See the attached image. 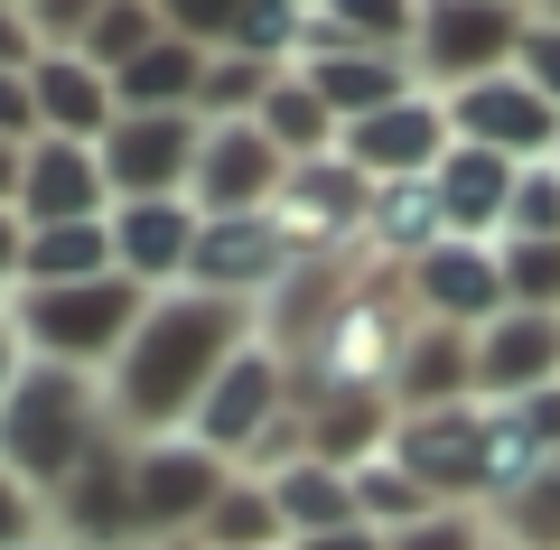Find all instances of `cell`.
<instances>
[{
  "label": "cell",
  "mask_w": 560,
  "mask_h": 550,
  "mask_svg": "<svg viewBox=\"0 0 560 550\" xmlns=\"http://www.w3.org/2000/svg\"><path fill=\"white\" fill-rule=\"evenodd\" d=\"M243 346H253V308H243V299H206V290L150 299V317H140L131 346H121V364L103 374L113 438H131V448L140 438H178Z\"/></svg>",
  "instance_id": "obj_1"
},
{
  "label": "cell",
  "mask_w": 560,
  "mask_h": 550,
  "mask_svg": "<svg viewBox=\"0 0 560 550\" xmlns=\"http://www.w3.org/2000/svg\"><path fill=\"white\" fill-rule=\"evenodd\" d=\"M113 438V411H103V374H75V364H38L28 354L20 393L0 411V467L20 476L28 494L57 504V485L84 467V457Z\"/></svg>",
  "instance_id": "obj_2"
},
{
  "label": "cell",
  "mask_w": 560,
  "mask_h": 550,
  "mask_svg": "<svg viewBox=\"0 0 560 550\" xmlns=\"http://www.w3.org/2000/svg\"><path fill=\"white\" fill-rule=\"evenodd\" d=\"M150 317L140 280H66V290H10V327L38 364H75V374H113L131 327Z\"/></svg>",
  "instance_id": "obj_3"
},
{
  "label": "cell",
  "mask_w": 560,
  "mask_h": 550,
  "mask_svg": "<svg viewBox=\"0 0 560 550\" xmlns=\"http://www.w3.org/2000/svg\"><path fill=\"white\" fill-rule=\"evenodd\" d=\"M290 420H300V374H290V354H280V346H261V336H253V346L215 374V393L197 401L187 438H206L215 457H234V467L253 476Z\"/></svg>",
  "instance_id": "obj_4"
},
{
  "label": "cell",
  "mask_w": 560,
  "mask_h": 550,
  "mask_svg": "<svg viewBox=\"0 0 560 550\" xmlns=\"http://www.w3.org/2000/svg\"><path fill=\"white\" fill-rule=\"evenodd\" d=\"M523 28H533V10H523V0H420L411 75H420V84H440V94L486 84V75H514Z\"/></svg>",
  "instance_id": "obj_5"
},
{
  "label": "cell",
  "mask_w": 560,
  "mask_h": 550,
  "mask_svg": "<svg viewBox=\"0 0 560 550\" xmlns=\"http://www.w3.org/2000/svg\"><path fill=\"white\" fill-rule=\"evenodd\" d=\"M234 457H215L206 438H140L131 448V504H140V541H178L215 513V494L234 485Z\"/></svg>",
  "instance_id": "obj_6"
},
{
  "label": "cell",
  "mask_w": 560,
  "mask_h": 550,
  "mask_svg": "<svg viewBox=\"0 0 560 550\" xmlns=\"http://www.w3.org/2000/svg\"><path fill=\"white\" fill-rule=\"evenodd\" d=\"M280 187H290V159H280V140L261 131V121H206L197 177H187V206H197L206 224L215 215H271Z\"/></svg>",
  "instance_id": "obj_7"
},
{
  "label": "cell",
  "mask_w": 560,
  "mask_h": 550,
  "mask_svg": "<svg viewBox=\"0 0 560 550\" xmlns=\"http://www.w3.org/2000/svg\"><path fill=\"white\" fill-rule=\"evenodd\" d=\"M393 457L401 476H420V485L440 494L448 513L477 504L486 494V401H448V411H401L393 420Z\"/></svg>",
  "instance_id": "obj_8"
},
{
  "label": "cell",
  "mask_w": 560,
  "mask_h": 550,
  "mask_svg": "<svg viewBox=\"0 0 560 550\" xmlns=\"http://www.w3.org/2000/svg\"><path fill=\"white\" fill-rule=\"evenodd\" d=\"M448 103V131L458 140H477V150H504V159H523V168H541V159H560V103L541 94L533 75H486V84H458V94H440Z\"/></svg>",
  "instance_id": "obj_9"
},
{
  "label": "cell",
  "mask_w": 560,
  "mask_h": 550,
  "mask_svg": "<svg viewBox=\"0 0 560 550\" xmlns=\"http://www.w3.org/2000/svg\"><path fill=\"white\" fill-rule=\"evenodd\" d=\"M290 271H300V243L280 234V215H215V224L197 234V261H187V290H206V299H243V308H261V299H271Z\"/></svg>",
  "instance_id": "obj_10"
},
{
  "label": "cell",
  "mask_w": 560,
  "mask_h": 550,
  "mask_svg": "<svg viewBox=\"0 0 560 550\" xmlns=\"http://www.w3.org/2000/svg\"><path fill=\"white\" fill-rule=\"evenodd\" d=\"M197 140H206L197 113H121L113 131H103V177H113V206L187 197V177H197Z\"/></svg>",
  "instance_id": "obj_11"
},
{
  "label": "cell",
  "mask_w": 560,
  "mask_h": 550,
  "mask_svg": "<svg viewBox=\"0 0 560 550\" xmlns=\"http://www.w3.org/2000/svg\"><path fill=\"white\" fill-rule=\"evenodd\" d=\"M393 393L383 383H300V438L318 467H374L383 448H393Z\"/></svg>",
  "instance_id": "obj_12"
},
{
  "label": "cell",
  "mask_w": 560,
  "mask_h": 550,
  "mask_svg": "<svg viewBox=\"0 0 560 550\" xmlns=\"http://www.w3.org/2000/svg\"><path fill=\"white\" fill-rule=\"evenodd\" d=\"M401 290L420 299V317H440V327H495L514 299H504V253L495 243H440V253H420L401 271Z\"/></svg>",
  "instance_id": "obj_13"
},
{
  "label": "cell",
  "mask_w": 560,
  "mask_h": 550,
  "mask_svg": "<svg viewBox=\"0 0 560 550\" xmlns=\"http://www.w3.org/2000/svg\"><path fill=\"white\" fill-rule=\"evenodd\" d=\"M197 234L206 215L187 197H140V206H113V271L140 280L150 299L187 290V261H197Z\"/></svg>",
  "instance_id": "obj_14"
},
{
  "label": "cell",
  "mask_w": 560,
  "mask_h": 550,
  "mask_svg": "<svg viewBox=\"0 0 560 550\" xmlns=\"http://www.w3.org/2000/svg\"><path fill=\"white\" fill-rule=\"evenodd\" d=\"M47 523H57L66 541H84V550H131V541H140V504H131V438H103V448H94V457H84V467L57 485Z\"/></svg>",
  "instance_id": "obj_15"
},
{
  "label": "cell",
  "mask_w": 560,
  "mask_h": 550,
  "mask_svg": "<svg viewBox=\"0 0 560 550\" xmlns=\"http://www.w3.org/2000/svg\"><path fill=\"white\" fill-rule=\"evenodd\" d=\"M448 103L440 94H411V103H393V113H374V121H346L337 131V159H355L374 187H393V177H430L448 159Z\"/></svg>",
  "instance_id": "obj_16"
},
{
  "label": "cell",
  "mask_w": 560,
  "mask_h": 550,
  "mask_svg": "<svg viewBox=\"0 0 560 550\" xmlns=\"http://www.w3.org/2000/svg\"><path fill=\"white\" fill-rule=\"evenodd\" d=\"M113 215V177H103V150L84 140H28V177H20V224H103Z\"/></svg>",
  "instance_id": "obj_17"
},
{
  "label": "cell",
  "mask_w": 560,
  "mask_h": 550,
  "mask_svg": "<svg viewBox=\"0 0 560 550\" xmlns=\"http://www.w3.org/2000/svg\"><path fill=\"white\" fill-rule=\"evenodd\" d=\"M383 393H393V411H448V401H477V336L440 327V317L401 327L393 364H383Z\"/></svg>",
  "instance_id": "obj_18"
},
{
  "label": "cell",
  "mask_w": 560,
  "mask_h": 550,
  "mask_svg": "<svg viewBox=\"0 0 560 550\" xmlns=\"http://www.w3.org/2000/svg\"><path fill=\"white\" fill-rule=\"evenodd\" d=\"M280 234L300 243V253H318V234L327 243H346V234H364V215H374V177L355 168V159H300L290 168V187H280Z\"/></svg>",
  "instance_id": "obj_19"
},
{
  "label": "cell",
  "mask_w": 560,
  "mask_h": 550,
  "mask_svg": "<svg viewBox=\"0 0 560 550\" xmlns=\"http://www.w3.org/2000/svg\"><path fill=\"white\" fill-rule=\"evenodd\" d=\"M430 187H440V215L458 243H504V224H514V187H523V159L504 150H477V140H448V159L430 168Z\"/></svg>",
  "instance_id": "obj_20"
},
{
  "label": "cell",
  "mask_w": 560,
  "mask_h": 550,
  "mask_svg": "<svg viewBox=\"0 0 560 550\" xmlns=\"http://www.w3.org/2000/svg\"><path fill=\"white\" fill-rule=\"evenodd\" d=\"M560 383V317L504 308L495 327H477V401H523Z\"/></svg>",
  "instance_id": "obj_21"
},
{
  "label": "cell",
  "mask_w": 560,
  "mask_h": 550,
  "mask_svg": "<svg viewBox=\"0 0 560 550\" xmlns=\"http://www.w3.org/2000/svg\"><path fill=\"white\" fill-rule=\"evenodd\" d=\"M300 75L327 94V113H337V121H374V113H393V103L420 94L411 57H374V47H308Z\"/></svg>",
  "instance_id": "obj_22"
},
{
  "label": "cell",
  "mask_w": 560,
  "mask_h": 550,
  "mask_svg": "<svg viewBox=\"0 0 560 550\" xmlns=\"http://www.w3.org/2000/svg\"><path fill=\"white\" fill-rule=\"evenodd\" d=\"M38 131L47 140H84V150H103V131L121 121V94L103 66H84L75 47H57V57H38Z\"/></svg>",
  "instance_id": "obj_23"
},
{
  "label": "cell",
  "mask_w": 560,
  "mask_h": 550,
  "mask_svg": "<svg viewBox=\"0 0 560 550\" xmlns=\"http://www.w3.org/2000/svg\"><path fill=\"white\" fill-rule=\"evenodd\" d=\"M364 243H374L383 261H401V271H411L420 253H440V243H458V234H448V215H440V187H430V177H393V187H374Z\"/></svg>",
  "instance_id": "obj_24"
},
{
  "label": "cell",
  "mask_w": 560,
  "mask_h": 550,
  "mask_svg": "<svg viewBox=\"0 0 560 550\" xmlns=\"http://www.w3.org/2000/svg\"><path fill=\"white\" fill-rule=\"evenodd\" d=\"M420 0H308V47H374V57H411ZM300 47V57H308Z\"/></svg>",
  "instance_id": "obj_25"
},
{
  "label": "cell",
  "mask_w": 560,
  "mask_h": 550,
  "mask_svg": "<svg viewBox=\"0 0 560 550\" xmlns=\"http://www.w3.org/2000/svg\"><path fill=\"white\" fill-rule=\"evenodd\" d=\"M206 57H215V47H187V38H160L150 57H131V66L113 75L121 113H197V94H206Z\"/></svg>",
  "instance_id": "obj_26"
},
{
  "label": "cell",
  "mask_w": 560,
  "mask_h": 550,
  "mask_svg": "<svg viewBox=\"0 0 560 550\" xmlns=\"http://www.w3.org/2000/svg\"><path fill=\"white\" fill-rule=\"evenodd\" d=\"M66 280H113V215L103 224H38L20 253V290H66Z\"/></svg>",
  "instance_id": "obj_27"
},
{
  "label": "cell",
  "mask_w": 560,
  "mask_h": 550,
  "mask_svg": "<svg viewBox=\"0 0 560 550\" xmlns=\"http://www.w3.org/2000/svg\"><path fill=\"white\" fill-rule=\"evenodd\" d=\"M271 504H280V523H290V541H308V531L355 523V476L318 467V457H290V467H271Z\"/></svg>",
  "instance_id": "obj_28"
},
{
  "label": "cell",
  "mask_w": 560,
  "mask_h": 550,
  "mask_svg": "<svg viewBox=\"0 0 560 550\" xmlns=\"http://www.w3.org/2000/svg\"><path fill=\"white\" fill-rule=\"evenodd\" d=\"M206 550H290V523H280L271 504V476H234V485L215 494V513L197 523Z\"/></svg>",
  "instance_id": "obj_29"
},
{
  "label": "cell",
  "mask_w": 560,
  "mask_h": 550,
  "mask_svg": "<svg viewBox=\"0 0 560 550\" xmlns=\"http://www.w3.org/2000/svg\"><path fill=\"white\" fill-rule=\"evenodd\" d=\"M261 131L280 140V159H290V168H300V159H327V150H337V131H346V121L327 113V94L300 75V66H290V75L271 84V103H261Z\"/></svg>",
  "instance_id": "obj_30"
},
{
  "label": "cell",
  "mask_w": 560,
  "mask_h": 550,
  "mask_svg": "<svg viewBox=\"0 0 560 550\" xmlns=\"http://www.w3.org/2000/svg\"><path fill=\"white\" fill-rule=\"evenodd\" d=\"M280 75H290V66H261V57H243V47H215V57H206L197 121H261V103H271Z\"/></svg>",
  "instance_id": "obj_31"
},
{
  "label": "cell",
  "mask_w": 560,
  "mask_h": 550,
  "mask_svg": "<svg viewBox=\"0 0 560 550\" xmlns=\"http://www.w3.org/2000/svg\"><path fill=\"white\" fill-rule=\"evenodd\" d=\"M430 513H448V504H440L430 485H420V476H401L393 457L355 467V523H374L383 541H393V531H411V523H430Z\"/></svg>",
  "instance_id": "obj_32"
},
{
  "label": "cell",
  "mask_w": 560,
  "mask_h": 550,
  "mask_svg": "<svg viewBox=\"0 0 560 550\" xmlns=\"http://www.w3.org/2000/svg\"><path fill=\"white\" fill-rule=\"evenodd\" d=\"M160 38H168L160 0H103V20L84 28V47H75V57H84V66H103V75H121V66H131V57H150Z\"/></svg>",
  "instance_id": "obj_33"
},
{
  "label": "cell",
  "mask_w": 560,
  "mask_h": 550,
  "mask_svg": "<svg viewBox=\"0 0 560 550\" xmlns=\"http://www.w3.org/2000/svg\"><path fill=\"white\" fill-rule=\"evenodd\" d=\"M495 523H504V541H514V550H560V457L533 476V485L504 494Z\"/></svg>",
  "instance_id": "obj_34"
},
{
  "label": "cell",
  "mask_w": 560,
  "mask_h": 550,
  "mask_svg": "<svg viewBox=\"0 0 560 550\" xmlns=\"http://www.w3.org/2000/svg\"><path fill=\"white\" fill-rule=\"evenodd\" d=\"M495 253H504V299L560 317V243H514V234H504Z\"/></svg>",
  "instance_id": "obj_35"
},
{
  "label": "cell",
  "mask_w": 560,
  "mask_h": 550,
  "mask_svg": "<svg viewBox=\"0 0 560 550\" xmlns=\"http://www.w3.org/2000/svg\"><path fill=\"white\" fill-rule=\"evenodd\" d=\"M514 243H560V159H541V168H523L514 187V224H504Z\"/></svg>",
  "instance_id": "obj_36"
},
{
  "label": "cell",
  "mask_w": 560,
  "mask_h": 550,
  "mask_svg": "<svg viewBox=\"0 0 560 550\" xmlns=\"http://www.w3.org/2000/svg\"><path fill=\"white\" fill-rule=\"evenodd\" d=\"M160 20H168V38H187V47H224L234 20H243V0H160Z\"/></svg>",
  "instance_id": "obj_37"
},
{
  "label": "cell",
  "mask_w": 560,
  "mask_h": 550,
  "mask_svg": "<svg viewBox=\"0 0 560 550\" xmlns=\"http://www.w3.org/2000/svg\"><path fill=\"white\" fill-rule=\"evenodd\" d=\"M28 541H47V494H28L0 467V550H28Z\"/></svg>",
  "instance_id": "obj_38"
},
{
  "label": "cell",
  "mask_w": 560,
  "mask_h": 550,
  "mask_svg": "<svg viewBox=\"0 0 560 550\" xmlns=\"http://www.w3.org/2000/svg\"><path fill=\"white\" fill-rule=\"evenodd\" d=\"M28 20H38L47 57H57V47H84V28L103 20V0H28Z\"/></svg>",
  "instance_id": "obj_39"
},
{
  "label": "cell",
  "mask_w": 560,
  "mask_h": 550,
  "mask_svg": "<svg viewBox=\"0 0 560 550\" xmlns=\"http://www.w3.org/2000/svg\"><path fill=\"white\" fill-rule=\"evenodd\" d=\"M393 550H486V531L467 523V513H430V523L393 531Z\"/></svg>",
  "instance_id": "obj_40"
},
{
  "label": "cell",
  "mask_w": 560,
  "mask_h": 550,
  "mask_svg": "<svg viewBox=\"0 0 560 550\" xmlns=\"http://www.w3.org/2000/svg\"><path fill=\"white\" fill-rule=\"evenodd\" d=\"M47 57V38H38V20H28V10H10V0H0V75H28V66Z\"/></svg>",
  "instance_id": "obj_41"
},
{
  "label": "cell",
  "mask_w": 560,
  "mask_h": 550,
  "mask_svg": "<svg viewBox=\"0 0 560 550\" xmlns=\"http://www.w3.org/2000/svg\"><path fill=\"white\" fill-rule=\"evenodd\" d=\"M28 75H38V66H28ZM28 75H0V140H38V84Z\"/></svg>",
  "instance_id": "obj_42"
},
{
  "label": "cell",
  "mask_w": 560,
  "mask_h": 550,
  "mask_svg": "<svg viewBox=\"0 0 560 550\" xmlns=\"http://www.w3.org/2000/svg\"><path fill=\"white\" fill-rule=\"evenodd\" d=\"M514 66L560 103V20H533V28H523V57H514Z\"/></svg>",
  "instance_id": "obj_43"
},
{
  "label": "cell",
  "mask_w": 560,
  "mask_h": 550,
  "mask_svg": "<svg viewBox=\"0 0 560 550\" xmlns=\"http://www.w3.org/2000/svg\"><path fill=\"white\" fill-rule=\"evenodd\" d=\"M20 374H28V346H20V327H10V299H0V411L20 393Z\"/></svg>",
  "instance_id": "obj_44"
},
{
  "label": "cell",
  "mask_w": 560,
  "mask_h": 550,
  "mask_svg": "<svg viewBox=\"0 0 560 550\" xmlns=\"http://www.w3.org/2000/svg\"><path fill=\"white\" fill-rule=\"evenodd\" d=\"M290 550H393L374 523H337V531H308V541H290Z\"/></svg>",
  "instance_id": "obj_45"
},
{
  "label": "cell",
  "mask_w": 560,
  "mask_h": 550,
  "mask_svg": "<svg viewBox=\"0 0 560 550\" xmlns=\"http://www.w3.org/2000/svg\"><path fill=\"white\" fill-rule=\"evenodd\" d=\"M20 253H28V224L20 206H0V290H20Z\"/></svg>",
  "instance_id": "obj_46"
},
{
  "label": "cell",
  "mask_w": 560,
  "mask_h": 550,
  "mask_svg": "<svg viewBox=\"0 0 560 550\" xmlns=\"http://www.w3.org/2000/svg\"><path fill=\"white\" fill-rule=\"evenodd\" d=\"M20 177H28V150H20V140H0V206H20Z\"/></svg>",
  "instance_id": "obj_47"
},
{
  "label": "cell",
  "mask_w": 560,
  "mask_h": 550,
  "mask_svg": "<svg viewBox=\"0 0 560 550\" xmlns=\"http://www.w3.org/2000/svg\"><path fill=\"white\" fill-rule=\"evenodd\" d=\"M533 20H560V0H541V10H533Z\"/></svg>",
  "instance_id": "obj_48"
},
{
  "label": "cell",
  "mask_w": 560,
  "mask_h": 550,
  "mask_svg": "<svg viewBox=\"0 0 560 550\" xmlns=\"http://www.w3.org/2000/svg\"><path fill=\"white\" fill-rule=\"evenodd\" d=\"M486 550H514V541H486Z\"/></svg>",
  "instance_id": "obj_49"
},
{
  "label": "cell",
  "mask_w": 560,
  "mask_h": 550,
  "mask_svg": "<svg viewBox=\"0 0 560 550\" xmlns=\"http://www.w3.org/2000/svg\"><path fill=\"white\" fill-rule=\"evenodd\" d=\"M28 550H57V541H28Z\"/></svg>",
  "instance_id": "obj_50"
},
{
  "label": "cell",
  "mask_w": 560,
  "mask_h": 550,
  "mask_svg": "<svg viewBox=\"0 0 560 550\" xmlns=\"http://www.w3.org/2000/svg\"><path fill=\"white\" fill-rule=\"evenodd\" d=\"M10 10H28V0H10Z\"/></svg>",
  "instance_id": "obj_51"
},
{
  "label": "cell",
  "mask_w": 560,
  "mask_h": 550,
  "mask_svg": "<svg viewBox=\"0 0 560 550\" xmlns=\"http://www.w3.org/2000/svg\"><path fill=\"white\" fill-rule=\"evenodd\" d=\"M523 10H533V0H523Z\"/></svg>",
  "instance_id": "obj_52"
},
{
  "label": "cell",
  "mask_w": 560,
  "mask_h": 550,
  "mask_svg": "<svg viewBox=\"0 0 560 550\" xmlns=\"http://www.w3.org/2000/svg\"><path fill=\"white\" fill-rule=\"evenodd\" d=\"M0 299H10V290H0Z\"/></svg>",
  "instance_id": "obj_53"
}]
</instances>
